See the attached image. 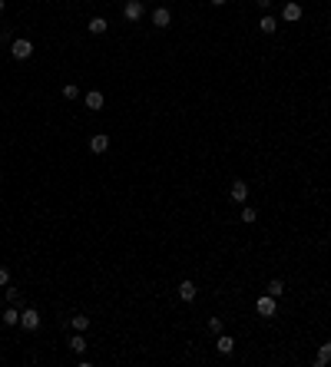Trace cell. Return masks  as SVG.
Masks as SVG:
<instances>
[{
  "label": "cell",
  "mask_w": 331,
  "mask_h": 367,
  "mask_svg": "<svg viewBox=\"0 0 331 367\" xmlns=\"http://www.w3.org/2000/svg\"><path fill=\"white\" fill-rule=\"evenodd\" d=\"M239 219H242V222H245V225H252V222H255V219H258V212H255V209H248V205H245V209H242V212H239Z\"/></svg>",
  "instance_id": "obj_20"
},
{
  "label": "cell",
  "mask_w": 331,
  "mask_h": 367,
  "mask_svg": "<svg viewBox=\"0 0 331 367\" xmlns=\"http://www.w3.org/2000/svg\"><path fill=\"white\" fill-rule=\"evenodd\" d=\"M325 364H331V341H325L318 347V357H315V367H325Z\"/></svg>",
  "instance_id": "obj_12"
},
{
  "label": "cell",
  "mask_w": 331,
  "mask_h": 367,
  "mask_svg": "<svg viewBox=\"0 0 331 367\" xmlns=\"http://www.w3.org/2000/svg\"><path fill=\"white\" fill-rule=\"evenodd\" d=\"M77 96H80V86H77V83H66V86H63V100H70V103H73Z\"/></svg>",
  "instance_id": "obj_19"
},
{
  "label": "cell",
  "mask_w": 331,
  "mask_h": 367,
  "mask_svg": "<svg viewBox=\"0 0 331 367\" xmlns=\"http://www.w3.org/2000/svg\"><path fill=\"white\" fill-rule=\"evenodd\" d=\"M70 347H73L77 354H83V351H86V337H83V331H77L73 337H70Z\"/></svg>",
  "instance_id": "obj_16"
},
{
  "label": "cell",
  "mask_w": 331,
  "mask_h": 367,
  "mask_svg": "<svg viewBox=\"0 0 331 367\" xmlns=\"http://www.w3.org/2000/svg\"><path fill=\"white\" fill-rule=\"evenodd\" d=\"M103 103H106V100H103V93H99V89H89V93H86V110L99 112V110H103Z\"/></svg>",
  "instance_id": "obj_9"
},
{
  "label": "cell",
  "mask_w": 331,
  "mask_h": 367,
  "mask_svg": "<svg viewBox=\"0 0 331 367\" xmlns=\"http://www.w3.org/2000/svg\"><path fill=\"white\" fill-rule=\"evenodd\" d=\"M10 56H13V60H30V56H33V40H13V43H10Z\"/></svg>",
  "instance_id": "obj_2"
},
{
  "label": "cell",
  "mask_w": 331,
  "mask_h": 367,
  "mask_svg": "<svg viewBox=\"0 0 331 367\" xmlns=\"http://www.w3.org/2000/svg\"><path fill=\"white\" fill-rule=\"evenodd\" d=\"M215 347H219V354H232V351H235V337H229V334H219Z\"/></svg>",
  "instance_id": "obj_13"
},
{
  "label": "cell",
  "mask_w": 331,
  "mask_h": 367,
  "mask_svg": "<svg viewBox=\"0 0 331 367\" xmlns=\"http://www.w3.org/2000/svg\"><path fill=\"white\" fill-rule=\"evenodd\" d=\"M209 3H215V7H222V3H225V0H209Z\"/></svg>",
  "instance_id": "obj_26"
},
{
  "label": "cell",
  "mask_w": 331,
  "mask_h": 367,
  "mask_svg": "<svg viewBox=\"0 0 331 367\" xmlns=\"http://www.w3.org/2000/svg\"><path fill=\"white\" fill-rule=\"evenodd\" d=\"M282 20H288V23L301 20V3H298V0H288L285 7H282Z\"/></svg>",
  "instance_id": "obj_4"
},
{
  "label": "cell",
  "mask_w": 331,
  "mask_h": 367,
  "mask_svg": "<svg viewBox=\"0 0 331 367\" xmlns=\"http://www.w3.org/2000/svg\"><path fill=\"white\" fill-rule=\"evenodd\" d=\"M70 324H73V331H86V328H89V318H86V314H73V318H70Z\"/></svg>",
  "instance_id": "obj_17"
},
{
  "label": "cell",
  "mask_w": 331,
  "mask_h": 367,
  "mask_svg": "<svg viewBox=\"0 0 331 367\" xmlns=\"http://www.w3.org/2000/svg\"><path fill=\"white\" fill-rule=\"evenodd\" d=\"M3 10H7V0H0V13H3Z\"/></svg>",
  "instance_id": "obj_25"
},
{
  "label": "cell",
  "mask_w": 331,
  "mask_h": 367,
  "mask_svg": "<svg viewBox=\"0 0 331 367\" xmlns=\"http://www.w3.org/2000/svg\"><path fill=\"white\" fill-rule=\"evenodd\" d=\"M7 285H10V268L0 265V288H7Z\"/></svg>",
  "instance_id": "obj_21"
},
{
  "label": "cell",
  "mask_w": 331,
  "mask_h": 367,
  "mask_svg": "<svg viewBox=\"0 0 331 367\" xmlns=\"http://www.w3.org/2000/svg\"><path fill=\"white\" fill-rule=\"evenodd\" d=\"M209 331L212 334H222V318H209Z\"/></svg>",
  "instance_id": "obj_22"
},
{
  "label": "cell",
  "mask_w": 331,
  "mask_h": 367,
  "mask_svg": "<svg viewBox=\"0 0 331 367\" xmlns=\"http://www.w3.org/2000/svg\"><path fill=\"white\" fill-rule=\"evenodd\" d=\"M176 294H179V301H196V294H199V291H196V285H192V281H179V288H176Z\"/></svg>",
  "instance_id": "obj_8"
},
{
  "label": "cell",
  "mask_w": 331,
  "mask_h": 367,
  "mask_svg": "<svg viewBox=\"0 0 331 367\" xmlns=\"http://www.w3.org/2000/svg\"><path fill=\"white\" fill-rule=\"evenodd\" d=\"M3 324H7V328L20 324V311H17V308H7V311H3Z\"/></svg>",
  "instance_id": "obj_18"
},
{
  "label": "cell",
  "mask_w": 331,
  "mask_h": 367,
  "mask_svg": "<svg viewBox=\"0 0 331 367\" xmlns=\"http://www.w3.org/2000/svg\"><path fill=\"white\" fill-rule=\"evenodd\" d=\"M229 195H232V202H242V205H245V199H248V185H245L242 179H235L232 189H229Z\"/></svg>",
  "instance_id": "obj_7"
},
{
  "label": "cell",
  "mask_w": 331,
  "mask_h": 367,
  "mask_svg": "<svg viewBox=\"0 0 331 367\" xmlns=\"http://www.w3.org/2000/svg\"><path fill=\"white\" fill-rule=\"evenodd\" d=\"M7 301H10V304H17V301H20V291H17V288H7Z\"/></svg>",
  "instance_id": "obj_23"
},
{
  "label": "cell",
  "mask_w": 331,
  "mask_h": 367,
  "mask_svg": "<svg viewBox=\"0 0 331 367\" xmlns=\"http://www.w3.org/2000/svg\"><path fill=\"white\" fill-rule=\"evenodd\" d=\"M86 30H89L93 37H99V34H106V30H110V23L103 20V17H93V20L86 23Z\"/></svg>",
  "instance_id": "obj_11"
},
{
  "label": "cell",
  "mask_w": 331,
  "mask_h": 367,
  "mask_svg": "<svg viewBox=\"0 0 331 367\" xmlns=\"http://www.w3.org/2000/svg\"><path fill=\"white\" fill-rule=\"evenodd\" d=\"M255 311L262 314V318H275V314H278V298H272V294H262V298L255 301Z\"/></svg>",
  "instance_id": "obj_1"
},
{
  "label": "cell",
  "mask_w": 331,
  "mask_h": 367,
  "mask_svg": "<svg viewBox=\"0 0 331 367\" xmlns=\"http://www.w3.org/2000/svg\"><path fill=\"white\" fill-rule=\"evenodd\" d=\"M258 30H262V34H275V30H278V20L272 17V13H265L262 23H258Z\"/></svg>",
  "instance_id": "obj_14"
},
{
  "label": "cell",
  "mask_w": 331,
  "mask_h": 367,
  "mask_svg": "<svg viewBox=\"0 0 331 367\" xmlns=\"http://www.w3.org/2000/svg\"><path fill=\"white\" fill-rule=\"evenodd\" d=\"M106 149H110V136H106V133H96L93 139H89V152H96V156H103Z\"/></svg>",
  "instance_id": "obj_6"
},
{
  "label": "cell",
  "mask_w": 331,
  "mask_h": 367,
  "mask_svg": "<svg viewBox=\"0 0 331 367\" xmlns=\"http://www.w3.org/2000/svg\"><path fill=\"white\" fill-rule=\"evenodd\" d=\"M20 328H23V331H37V328H40V314L33 311V308L20 311Z\"/></svg>",
  "instance_id": "obj_5"
},
{
  "label": "cell",
  "mask_w": 331,
  "mask_h": 367,
  "mask_svg": "<svg viewBox=\"0 0 331 367\" xmlns=\"http://www.w3.org/2000/svg\"><path fill=\"white\" fill-rule=\"evenodd\" d=\"M123 17L129 23H136L143 17V0H126V3H123Z\"/></svg>",
  "instance_id": "obj_3"
},
{
  "label": "cell",
  "mask_w": 331,
  "mask_h": 367,
  "mask_svg": "<svg viewBox=\"0 0 331 367\" xmlns=\"http://www.w3.org/2000/svg\"><path fill=\"white\" fill-rule=\"evenodd\" d=\"M255 7H258V10H265V13H268V7H272V0H255Z\"/></svg>",
  "instance_id": "obj_24"
},
{
  "label": "cell",
  "mask_w": 331,
  "mask_h": 367,
  "mask_svg": "<svg viewBox=\"0 0 331 367\" xmlns=\"http://www.w3.org/2000/svg\"><path fill=\"white\" fill-rule=\"evenodd\" d=\"M268 294H272V298H282V294H285V281L272 278V281H268Z\"/></svg>",
  "instance_id": "obj_15"
},
{
  "label": "cell",
  "mask_w": 331,
  "mask_h": 367,
  "mask_svg": "<svg viewBox=\"0 0 331 367\" xmlns=\"http://www.w3.org/2000/svg\"><path fill=\"white\" fill-rule=\"evenodd\" d=\"M153 23H156V27H163V30H166V27L172 23V13L166 10V7H156V10H153Z\"/></svg>",
  "instance_id": "obj_10"
}]
</instances>
